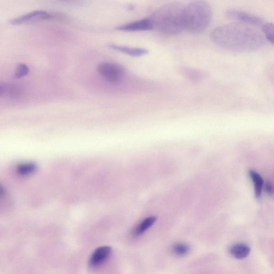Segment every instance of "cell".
<instances>
[{
	"label": "cell",
	"instance_id": "obj_2",
	"mask_svg": "<svg viewBox=\"0 0 274 274\" xmlns=\"http://www.w3.org/2000/svg\"><path fill=\"white\" fill-rule=\"evenodd\" d=\"M184 8L179 2L168 3L157 9L149 19L157 30L167 34H177L185 29Z\"/></svg>",
	"mask_w": 274,
	"mask_h": 274
},
{
	"label": "cell",
	"instance_id": "obj_13",
	"mask_svg": "<svg viewBox=\"0 0 274 274\" xmlns=\"http://www.w3.org/2000/svg\"><path fill=\"white\" fill-rule=\"evenodd\" d=\"M37 166L34 163H22L16 167V172L21 176H27L36 172Z\"/></svg>",
	"mask_w": 274,
	"mask_h": 274
},
{
	"label": "cell",
	"instance_id": "obj_8",
	"mask_svg": "<svg viewBox=\"0 0 274 274\" xmlns=\"http://www.w3.org/2000/svg\"><path fill=\"white\" fill-rule=\"evenodd\" d=\"M112 253V249L109 247L97 248L93 252L89 260V265L92 268L100 267L106 262Z\"/></svg>",
	"mask_w": 274,
	"mask_h": 274
},
{
	"label": "cell",
	"instance_id": "obj_6",
	"mask_svg": "<svg viewBox=\"0 0 274 274\" xmlns=\"http://www.w3.org/2000/svg\"><path fill=\"white\" fill-rule=\"evenodd\" d=\"M225 16L229 19L240 21L251 26L261 27L265 23L263 20L258 16L237 9L226 10Z\"/></svg>",
	"mask_w": 274,
	"mask_h": 274
},
{
	"label": "cell",
	"instance_id": "obj_11",
	"mask_svg": "<svg viewBox=\"0 0 274 274\" xmlns=\"http://www.w3.org/2000/svg\"><path fill=\"white\" fill-rule=\"evenodd\" d=\"M156 220L155 217H150L146 218L136 227L133 231V234L135 236L141 235L152 226Z\"/></svg>",
	"mask_w": 274,
	"mask_h": 274
},
{
	"label": "cell",
	"instance_id": "obj_1",
	"mask_svg": "<svg viewBox=\"0 0 274 274\" xmlns=\"http://www.w3.org/2000/svg\"><path fill=\"white\" fill-rule=\"evenodd\" d=\"M213 42L224 48L237 50L257 49L265 43L264 35L252 26L233 23L220 26L211 33Z\"/></svg>",
	"mask_w": 274,
	"mask_h": 274
},
{
	"label": "cell",
	"instance_id": "obj_12",
	"mask_svg": "<svg viewBox=\"0 0 274 274\" xmlns=\"http://www.w3.org/2000/svg\"><path fill=\"white\" fill-rule=\"evenodd\" d=\"M249 175L254 182L255 197L259 198L264 186V180L258 173L252 170L249 171Z\"/></svg>",
	"mask_w": 274,
	"mask_h": 274
},
{
	"label": "cell",
	"instance_id": "obj_5",
	"mask_svg": "<svg viewBox=\"0 0 274 274\" xmlns=\"http://www.w3.org/2000/svg\"><path fill=\"white\" fill-rule=\"evenodd\" d=\"M56 18L55 15L44 10H35L32 12L16 17L10 21L13 25H24L35 22L52 20Z\"/></svg>",
	"mask_w": 274,
	"mask_h": 274
},
{
	"label": "cell",
	"instance_id": "obj_15",
	"mask_svg": "<svg viewBox=\"0 0 274 274\" xmlns=\"http://www.w3.org/2000/svg\"><path fill=\"white\" fill-rule=\"evenodd\" d=\"M173 249V252L179 256L187 255L190 251V248L188 245L182 243L174 245Z\"/></svg>",
	"mask_w": 274,
	"mask_h": 274
},
{
	"label": "cell",
	"instance_id": "obj_17",
	"mask_svg": "<svg viewBox=\"0 0 274 274\" xmlns=\"http://www.w3.org/2000/svg\"><path fill=\"white\" fill-rule=\"evenodd\" d=\"M9 84L0 82V97L8 95Z\"/></svg>",
	"mask_w": 274,
	"mask_h": 274
},
{
	"label": "cell",
	"instance_id": "obj_18",
	"mask_svg": "<svg viewBox=\"0 0 274 274\" xmlns=\"http://www.w3.org/2000/svg\"><path fill=\"white\" fill-rule=\"evenodd\" d=\"M265 190L268 195H271L273 194V187L271 183L268 182L266 183Z\"/></svg>",
	"mask_w": 274,
	"mask_h": 274
},
{
	"label": "cell",
	"instance_id": "obj_3",
	"mask_svg": "<svg viewBox=\"0 0 274 274\" xmlns=\"http://www.w3.org/2000/svg\"><path fill=\"white\" fill-rule=\"evenodd\" d=\"M212 10L209 4L202 0L191 2L184 8V27L192 33L205 31L211 23Z\"/></svg>",
	"mask_w": 274,
	"mask_h": 274
},
{
	"label": "cell",
	"instance_id": "obj_4",
	"mask_svg": "<svg viewBox=\"0 0 274 274\" xmlns=\"http://www.w3.org/2000/svg\"><path fill=\"white\" fill-rule=\"evenodd\" d=\"M97 71L110 83H117L124 75L123 67L115 63L103 62L99 64Z\"/></svg>",
	"mask_w": 274,
	"mask_h": 274
},
{
	"label": "cell",
	"instance_id": "obj_14",
	"mask_svg": "<svg viewBox=\"0 0 274 274\" xmlns=\"http://www.w3.org/2000/svg\"><path fill=\"white\" fill-rule=\"evenodd\" d=\"M262 31H263L264 35L265 38L269 41V42L274 44V25L273 23H267L262 26Z\"/></svg>",
	"mask_w": 274,
	"mask_h": 274
},
{
	"label": "cell",
	"instance_id": "obj_16",
	"mask_svg": "<svg viewBox=\"0 0 274 274\" xmlns=\"http://www.w3.org/2000/svg\"><path fill=\"white\" fill-rule=\"evenodd\" d=\"M29 73V69L25 64H20L17 66L15 74L16 78H20L25 76Z\"/></svg>",
	"mask_w": 274,
	"mask_h": 274
},
{
	"label": "cell",
	"instance_id": "obj_9",
	"mask_svg": "<svg viewBox=\"0 0 274 274\" xmlns=\"http://www.w3.org/2000/svg\"><path fill=\"white\" fill-rule=\"evenodd\" d=\"M110 49L115 50L123 52L128 55L133 57H140L148 54L149 51L147 50L139 48H132L129 47L120 46L115 44H110L109 45Z\"/></svg>",
	"mask_w": 274,
	"mask_h": 274
},
{
	"label": "cell",
	"instance_id": "obj_19",
	"mask_svg": "<svg viewBox=\"0 0 274 274\" xmlns=\"http://www.w3.org/2000/svg\"><path fill=\"white\" fill-rule=\"evenodd\" d=\"M5 194V190L2 186L0 185V197H2Z\"/></svg>",
	"mask_w": 274,
	"mask_h": 274
},
{
	"label": "cell",
	"instance_id": "obj_10",
	"mask_svg": "<svg viewBox=\"0 0 274 274\" xmlns=\"http://www.w3.org/2000/svg\"><path fill=\"white\" fill-rule=\"evenodd\" d=\"M250 252V248L247 244L242 243L236 244L230 249V254L238 259H243L247 258Z\"/></svg>",
	"mask_w": 274,
	"mask_h": 274
},
{
	"label": "cell",
	"instance_id": "obj_7",
	"mask_svg": "<svg viewBox=\"0 0 274 274\" xmlns=\"http://www.w3.org/2000/svg\"><path fill=\"white\" fill-rule=\"evenodd\" d=\"M153 29V23L149 19L139 20L117 27V30L125 32L145 31Z\"/></svg>",
	"mask_w": 274,
	"mask_h": 274
}]
</instances>
